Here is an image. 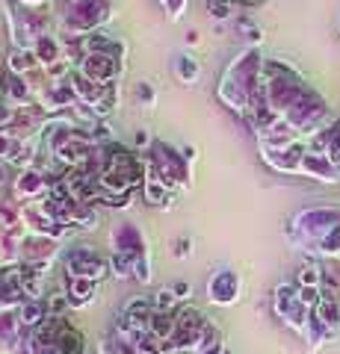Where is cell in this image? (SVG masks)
Masks as SVG:
<instances>
[{
	"mask_svg": "<svg viewBox=\"0 0 340 354\" xmlns=\"http://www.w3.org/2000/svg\"><path fill=\"white\" fill-rule=\"evenodd\" d=\"M299 174L314 177V180H320V183H337L340 180V169H337V165L328 160L325 153H314V151L305 153Z\"/></svg>",
	"mask_w": 340,
	"mask_h": 354,
	"instance_id": "obj_9",
	"label": "cell"
},
{
	"mask_svg": "<svg viewBox=\"0 0 340 354\" xmlns=\"http://www.w3.org/2000/svg\"><path fill=\"white\" fill-rule=\"evenodd\" d=\"M92 139H95V145H109V142H116V133L109 127V121H98L92 127Z\"/></svg>",
	"mask_w": 340,
	"mask_h": 354,
	"instance_id": "obj_20",
	"label": "cell"
},
{
	"mask_svg": "<svg viewBox=\"0 0 340 354\" xmlns=\"http://www.w3.org/2000/svg\"><path fill=\"white\" fill-rule=\"evenodd\" d=\"M69 269L74 278H101L104 274V260L95 257V254H86V251H78L69 257Z\"/></svg>",
	"mask_w": 340,
	"mask_h": 354,
	"instance_id": "obj_12",
	"label": "cell"
},
{
	"mask_svg": "<svg viewBox=\"0 0 340 354\" xmlns=\"http://www.w3.org/2000/svg\"><path fill=\"white\" fill-rule=\"evenodd\" d=\"M15 118H18V106L0 97V130H9L15 124Z\"/></svg>",
	"mask_w": 340,
	"mask_h": 354,
	"instance_id": "obj_21",
	"label": "cell"
},
{
	"mask_svg": "<svg viewBox=\"0 0 340 354\" xmlns=\"http://www.w3.org/2000/svg\"><path fill=\"white\" fill-rule=\"evenodd\" d=\"M145 162H148V177H157L169 189H181L184 183L190 186L193 165L186 162L184 151L172 148L169 142H151V148L145 151Z\"/></svg>",
	"mask_w": 340,
	"mask_h": 354,
	"instance_id": "obj_3",
	"label": "cell"
},
{
	"mask_svg": "<svg viewBox=\"0 0 340 354\" xmlns=\"http://www.w3.org/2000/svg\"><path fill=\"white\" fill-rule=\"evenodd\" d=\"M299 281H302L305 286H316V283H320V272H316L314 266H305V269L299 272Z\"/></svg>",
	"mask_w": 340,
	"mask_h": 354,
	"instance_id": "obj_25",
	"label": "cell"
},
{
	"mask_svg": "<svg viewBox=\"0 0 340 354\" xmlns=\"http://www.w3.org/2000/svg\"><path fill=\"white\" fill-rule=\"evenodd\" d=\"M15 174H18V169L12 162H0V189H3V186H12Z\"/></svg>",
	"mask_w": 340,
	"mask_h": 354,
	"instance_id": "obj_24",
	"label": "cell"
},
{
	"mask_svg": "<svg viewBox=\"0 0 340 354\" xmlns=\"http://www.w3.org/2000/svg\"><path fill=\"white\" fill-rule=\"evenodd\" d=\"M234 30H237V36L246 39V48H258V44H263V27L258 24L255 18L237 15L234 18Z\"/></svg>",
	"mask_w": 340,
	"mask_h": 354,
	"instance_id": "obj_15",
	"label": "cell"
},
{
	"mask_svg": "<svg viewBox=\"0 0 340 354\" xmlns=\"http://www.w3.org/2000/svg\"><path fill=\"white\" fill-rule=\"evenodd\" d=\"M142 192H145V201L151 204V207H160L163 201H172V189L169 186H163L157 177H145V183H142Z\"/></svg>",
	"mask_w": 340,
	"mask_h": 354,
	"instance_id": "obj_16",
	"label": "cell"
},
{
	"mask_svg": "<svg viewBox=\"0 0 340 354\" xmlns=\"http://www.w3.org/2000/svg\"><path fill=\"white\" fill-rule=\"evenodd\" d=\"M172 71L184 86H195L199 83V77H202V65H199V59H195L193 53H178L175 62H172Z\"/></svg>",
	"mask_w": 340,
	"mask_h": 354,
	"instance_id": "obj_14",
	"label": "cell"
},
{
	"mask_svg": "<svg viewBox=\"0 0 340 354\" xmlns=\"http://www.w3.org/2000/svg\"><path fill=\"white\" fill-rule=\"evenodd\" d=\"M127 68V62L122 59H109V57H83L78 71L83 77H89L92 83L98 86H113V83H122V74Z\"/></svg>",
	"mask_w": 340,
	"mask_h": 354,
	"instance_id": "obj_5",
	"label": "cell"
},
{
	"mask_svg": "<svg viewBox=\"0 0 340 354\" xmlns=\"http://www.w3.org/2000/svg\"><path fill=\"white\" fill-rule=\"evenodd\" d=\"M71 86H74V92H78V97H80V104H83V106H95V104L107 95V86L92 83L89 77H83L80 71H74V74H71Z\"/></svg>",
	"mask_w": 340,
	"mask_h": 354,
	"instance_id": "obj_13",
	"label": "cell"
},
{
	"mask_svg": "<svg viewBox=\"0 0 340 354\" xmlns=\"http://www.w3.org/2000/svg\"><path fill=\"white\" fill-rule=\"evenodd\" d=\"M83 53L86 57H109V59H122L127 62V44L113 36V32L107 30H98V32H89V36H83Z\"/></svg>",
	"mask_w": 340,
	"mask_h": 354,
	"instance_id": "obj_7",
	"label": "cell"
},
{
	"mask_svg": "<svg viewBox=\"0 0 340 354\" xmlns=\"http://www.w3.org/2000/svg\"><path fill=\"white\" fill-rule=\"evenodd\" d=\"M136 97H139V104H142V106L151 109V106H154V101H157L154 86L145 83V80H139V83H136Z\"/></svg>",
	"mask_w": 340,
	"mask_h": 354,
	"instance_id": "obj_22",
	"label": "cell"
},
{
	"mask_svg": "<svg viewBox=\"0 0 340 354\" xmlns=\"http://www.w3.org/2000/svg\"><path fill=\"white\" fill-rule=\"evenodd\" d=\"M260 68H263L260 50L258 48H243L231 62L225 65L222 80H219V86H216V97L240 118L249 115L251 101H255V95H258Z\"/></svg>",
	"mask_w": 340,
	"mask_h": 354,
	"instance_id": "obj_1",
	"label": "cell"
},
{
	"mask_svg": "<svg viewBox=\"0 0 340 354\" xmlns=\"http://www.w3.org/2000/svg\"><path fill=\"white\" fill-rule=\"evenodd\" d=\"M175 292H178V298H186L190 295V283H178L175 286Z\"/></svg>",
	"mask_w": 340,
	"mask_h": 354,
	"instance_id": "obj_27",
	"label": "cell"
},
{
	"mask_svg": "<svg viewBox=\"0 0 340 354\" xmlns=\"http://www.w3.org/2000/svg\"><path fill=\"white\" fill-rule=\"evenodd\" d=\"M234 9H237V3H207V12H211V18L213 21H234L237 15H234Z\"/></svg>",
	"mask_w": 340,
	"mask_h": 354,
	"instance_id": "obj_19",
	"label": "cell"
},
{
	"mask_svg": "<svg viewBox=\"0 0 340 354\" xmlns=\"http://www.w3.org/2000/svg\"><path fill=\"white\" fill-rule=\"evenodd\" d=\"M305 153H308V142H305V139L293 142V145H290V148H284V151H269V148H260V157H263V162H267L269 169L281 171V174H299Z\"/></svg>",
	"mask_w": 340,
	"mask_h": 354,
	"instance_id": "obj_6",
	"label": "cell"
},
{
	"mask_svg": "<svg viewBox=\"0 0 340 354\" xmlns=\"http://www.w3.org/2000/svg\"><path fill=\"white\" fill-rule=\"evenodd\" d=\"M60 12V39H83L113 21V0H53Z\"/></svg>",
	"mask_w": 340,
	"mask_h": 354,
	"instance_id": "obj_2",
	"label": "cell"
},
{
	"mask_svg": "<svg viewBox=\"0 0 340 354\" xmlns=\"http://www.w3.org/2000/svg\"><path fill=\"white\" fill-rule=\"evenodd\" d=\"M21 142L24 139L12 136L9 130H0V162H12L18 157V151H21Z\"/></svg>",
	"mask_w": 340,
	"mask_h": 354,
	"instance_id": "obj_17",
	"label": "cell"
},
{
	"mask_svg": "<svg viewBox=\"0 0 340 354\" xmlns=\"http://www.w3.org/2000/svg\"><path fill=\"white\" fill-rule=\"evenodd\" d=\"M6 71L9 74H18V77H30V80L36 74L45 77V68L39 65L36 53L24 50V48H9V53H6Z\"/></svg>",
	"mask_w": 340,
	"mask_h": 354,
	"instance_id": "obj_10",
	"label": "cell"
},
{
	"mask_svg": "<svg viewBox=\"0 0 340 354\" xmlns=\"http://www.w3.org/2000/svg\"><path fill=\"white\" fill-rule=\"evenodd\" d=\"M284 121H287V124H290L296 133H299L305 142H308L311 136H316V133H323L325 127H332V118H328V106H325L323 95L316 92L314 86L287 109Z\"/></svg>",
	"mask_w": 340,
	"mask_h": 354,
	"instance_id": "obj_4",
	"label": "cell"
},
{
	"mask_svg": "<svg viewBox=\"0 0 340 354\" xmlns=\"http://www.w3.org/2000/svg\"><path fill=\"white\" fill-rule=\"evenodd\" d=\"M21 9H36V12H53V0H12Z\"/></svg>",
	"mask_w": 340,
	"mask_h": 354,
	"instance_id": "obj_23",
	"label": "cell"
},
{
	"mask_svg": "<svg viewBox=\"0 0 340 354\" xmlns=\"http://www.w3.org/2000/svg\"><path fill=\"white\" fill-rule=\"evenodd\" d=\"M51 186H53V177L51 174L39 171V169H27V171H18L15 174L12 192H15V198H21V201L30 204V201H36V198L48 195Z\"/></svg>",
	"mask_w": 340,
	"mask_h": 354,
	"instance_id": "obj_8",
	"label": "cell"
},
{
	"mask_svg": "<svg viewBox=\"0 0 340 354\" xmlns=\"http://www.w3.org/2000/svg\"><path fill=\"white\" fill-rule=\"evenodd\" d=\"M33 53H36V59L42 68H48V65L53 62H60L65 57V50H62V39H60V32H45L39 41H36V48H33Z\"/></svg>",
	"mask_w": 340,
	"mask_h": 354,
	"instance_id": "obj_11",
	"label": "cell"
},
{
	"mask_svg": "<svg viewBox=\"0 0 340 354\" xmlns=\"http://www.w3.org/2000/svg\"><path fill=\"white\" fill-rule=\"evenodd\" d=\"M199 41H202V32H199V30H190V32H186V44H190V48H195Z\"/></svg>",
	"mask_w": 340,
	"mask_h": 354,
	"instance_id": "obj_26",
	"label": "cell"
},
{
	"mask_svg": "<svg viewBox=\"0 0 340 354\" xmlns=\"http://www.w3.org/2000/svg\"><path fill=\"white\" fill-rule=\"evenodd\" d=\"M163 6V12H166V21H181L186 15V6H190V0H157Z\"/></svg>",
	"mask_w": 340,
	"mask_h": 354,
	"instance_id": "obj_18",
	"label": "cell"
}]
</instances>
